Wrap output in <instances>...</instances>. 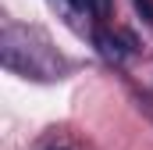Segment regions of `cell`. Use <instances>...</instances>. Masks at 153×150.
Masks as SVG:
<instances>
[{
  "instance_id": "6da1fadb",
  "label": "cell",
  "mask_w": 153,
  "mask_h": 150,
  "mask_svg": "<svg viewBox=\"0 0 153 150\" xmlns=\"http://www.w3.org/2000/svg\"><path fill=\"white\" fill-rule=\"evenodd\" d=\"M132 4H135V11H139V14L153 25V0H132Z\"/></svg>"
},
{
  "instance_id": "7a4b0ae2",
  "label": "cell",
  "mask_w": 153,
  "mask_h": 150,
  "mask_svg": "<svg viewBox=\"0 0 153 150\" xmlns=\"http://www.w3.org/2000/svg\"><path fill=\"white\" fill-rule=\"evenodd\" d=\"M89 7L96 11V18H107L111 14V0H89Z\"/></svg>"
}]
</instances>
